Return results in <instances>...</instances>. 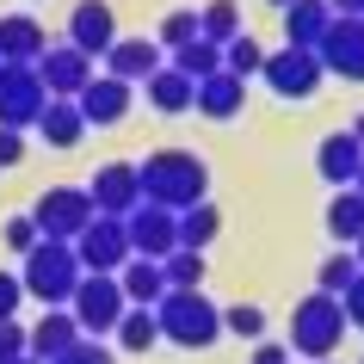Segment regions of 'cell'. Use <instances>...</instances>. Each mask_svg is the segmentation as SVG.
<instances>
[{"instance_id": "obj_29", "label": "cell", "mask_w": 364, "mask_h": 364, "mask_svg": "<svg viewBox=\"0 0 364 364\" xmlns=\"http://www.w3.org/2000/svg\"><path fill=\"white\" fill-rule=\"evenodd\" d=\"M358 272H364V266H358V253L340 247V253H327V259H321V272H315V290H327V296H346Z\"/></svg>"}, {"instance_id": "obj_28", "label": "cell", "mask_w": 364, "mask_h": 364, "mask_svg": "<svg viewBox=\"0 0 364 364\" xmlns=\"http://www.w3.org/2000/svg\"><path fill=\"white\" fill-rule=\"evenodd\" d=\"M173 68H179V75H192V80L216 75V68H223V43H210V38L179 43V50H173Z\"/></svg>"}, {"instance_id": "obj_46", "label": "cell", "mask_w": 364, "mask_h": 364, "mask_svg": "<svg viewBox=\"0 0 364 364\" xmlns=\"http://www.w3.org/2000/svg\"><path fill=\"white\" fill-rule=\"evenodd\" d=\"M272 6H278V13H284V6H290V0H272Z\"/></svg>"}, {"instance_id": "obj_30", "label": "cell", "mask_w": 364, "mask_h": 364, "mask_svg": "<svg viewBox=\"0 0 364 364\" xmlns=\"http://www.w3.org/2000/svg\"><path fill=\"white\" fill-rule=\"evenodd\" d=\"M198 38H210V43L241 38V6H235V0H210V6L198 13Z\"/></svg>"}, {"instance_id": "obj_10", "label": "cell", "mask_w": 364, "mask_h": 364, "mask_svg": "<svg viewBox=\"0 0 364 364\" xmlns=\"http://www.w3.org/2000/svg\"><path fill=\"white\" fill-rule=\"evenodd\" d=\"M87 198H93V216H130L136 204H142L136 161H105V167L87 179Z\"/></svg>"}, {"instance_id": "obj_22", "label": "cell", "mask_w": 364, "mask_h": 364, "mask_svg": "<svg viewBox=\"0 0 364 364\" xmlns=\"http://www.w3.org/2000/svg\"><path fill=\"white\" fill-rule=\"evenodd\" d=\"M142 87H149V105H154V112H167V117L192 112V99H198V80H192V75H179L173 62H167V68H154Z\"/></svg>"}, {"instance_id": "obj_38", "label": "cell", "mask_w": 364, "mask_h": 364, "mask_svg": "<svg viewBox=\"0 0 364 364\" xmlns=\"http://www.w3.org/2000/svg\"><path fill=\"white\" fill-rule=\"evenodd\" d=\"M340 303H346V327H364V272L352 278V290H346Z\"/></svg>"}, {"instance_id": "obj_34", "label": "cell", "mask_w": 364, "mask_h": 364, "mask_svg": "<svg viewBox=\"0 0 364 364\" xmlns=\"http://www.w3.org/2000/svg\"><path fill=\"white\" fill-rule=\"evenodd\" d=\"M192 38H198V13L192 6H179V13L161 19V50H179V43H192Z\"/></svg>"}, {"instance_id": "obj_1", "label": "cell", "mask_w": 364, "mask_h": 364, "mask_svg": "<svg viewBox=\"0 0 364 364\" xmlns=\"http://www.w3.org/2000/svg\"><path fill=\"white\" fill-rule=\"evenodd\" d=\"M136 179H142V198L161 210H192L210 192V167L192 149H154L149 161H136Z\"/></svg>"}, {"instance_id": "obj_35", "label": "cell", "mask_w": 364, "mask_h": 364, "mask_svg": "<svg viewBox=\"0 0 364 364\" xmlns=\"http://www.w3.org/2000/svg\"><path fill=\"white\" fill-rule=\"evenodd\" d=\"M38 241H43V235H38L31 216H13V223H6V247H13V253H31Z\"/></svg>"}, {"instance_id": "obj_4", "label": "cell", "mask_w": 364, "mask_h": 364, "mask_svg": "<svg viewBox=\"0 0 364 364\" xmlns=\"http://www.w3.org/2000/svg\"><path fill=\"white\" fill-rule=\"evenodd\" d=\"M346 340V303L340 296H327V290H309L296 315H290V352H303V358H333Z\"/></svg>"}, {"instance_id": "obj_18", "label": "cell", "mask_w": 364, "mask_h": 364, "mask_svg": "<svg viewBox=\"0 0 364 364\" xmlns=\"http://www.w3.org/2000/svg\"><path fill=\"white\" fill-rule=\"evenodd\" d=\"M315 167H321L327 186H352V179H358V167H364V142H358L352 130L321 136V149H315Z\"/></svg>"}, {"instance_id": "obj_12", "label": "cell", "mask_w": 364, "mask_h": 364, "mask_svg": "<svg viewBox=\"0 0 364 364\" xmlns=\"http://www.w3.org/2000/svg\"><path fill=\"white\" fill-rule=\"evenodd\" d=\"M38 80L50 99H80V87L93 80V56H80L75 43H50L38 56Z\"/></svg>"}, {"instance_id": "obj_25", "label": "cell", "mask_w": 364, "mask_h": 364, "mask_svg": "<svg viewBox=\"0 0 364 364\" xmlns=\"http://www.w3.org/2000/svg\"><path fill=\"white\" fill-rule=\"evenodd\" d=\"M327 235H333L340 247H352L364 235V192L358 186H340V192H333V204H327Z\"/></svg>"}, {"instance_id": "obj_5", "label": "cell", "mask_w": 364, "mask_h": 364, "mask_svg": "<svg viewBox=\"0 0 364 364\" xmlns=\"http://www.w3.org/2000/svg\"><path fill=\"white\" fill-rule=\"evenodd\" d=\"M75 321L87 340H99V333H117V321H124V309H130V296H124V284H117L112 272H87L75 290Z\"/></svg>"}, {"instance_id": "obj_43", "label": "cell", "mask_w": 364, "mask_h": 364, "mask_svg": "<svg viewBox=\"0 0 364 364\" xmlns=\"http://www.w3.org/2000/svg\"><path fill=\"white\" fill-rule=\"evenodd\" d=\"M352 136H358V142H364V112H358V117H352Z\"/></svg>"}, {"instance_id": "obj_15", "label": "cell", "mask_w": 364, "mask_h": 364, "mask_svg": "<svg viewBox=\"0 0 364 364\" xmlns=\"http://www.w3.org/2000/svg\"><path fill=\"white\" fill-rule=\"evenodd\" d=\"M130 99H136V87L130 80H117V75H93L87 80V87H80V117H87V130H105V124H124V117H130Z\"/></svg>"}, {"instance_id": "obj_47", "label": "cell", "mask_w": 364, "mask_h": 364, "mask_svg": "<svg viewBox=\"0 0 364 364\" xmlns=\"http://www.w3.org/2000/svg\"><path fill=\"white\" fill-rule=\"evenodd\" d=\"M13 364H38V358H13Z\"/></svg>"}, {"instance_id": "obj_9", "label": "cell", "mask_w": 364, "mask_h": 364, "mask_svg": "<svg viewBox=\"0 0 364 364\" xmlns=\"http://www.w3.org/2000/svg\"><path fill=\"white\" fill-rule=\"evenodd\" d=\"M259 75H266V87L278 99H309L315 93V87H321V56H315V50H296V43H284V50H278V56H266V68H259Z\"/></svg>"}, {"instance_id": "obj_24", "label": "cell", "mask_w": 364, "mask_h": 364, "mask_svg": "<svg viewBox=\"0 0 364 364\" xmlns=\"http://www.w3.org/2000/svg\"><path fill=\"white\" fill-rule=\"evenodd\" d=\"M38 136L50 142V149H75L80 136H87L80 105H75V99H50V105H43V117H38Z\"/></svg>"}, {"instance_id": "obj_36", "label": "cell", "mask_w": 364, "mask_h": 364, "mask_svg": "<svg viewBox=\"0 0 364 364\" xmlns=\"http://www.w3.org/2000/svg\"><path fill=\"white\" fill-rule=\"evenodd\" d=\"M19 303H25V284L0 266V321H13V315H19Z\"/></svg>"}, {"instance_id": "obj_20", "label": "cell", "mask_w": 364, "mask_h": 364, "mask_svg": "<svg viewBox=\"0 0 364 364\" xmlns=\"http://www.w3.org/2000/svg\"><path fill=\"white\" fill-rule=\"evenodd\" d=\"M241 99H247V80L229 75V68H216V75L198 80L192 112H198V117H235V112H241Z\"/></svg>"}, {"instance_id": "obj_27", "label": "cell", "mask_w": 364, "mask_h": 364, "mask_svg": "<svg viewBox=\"0 0 364 364\" xmlns=\"http://www.w3.org/2000/svg\"><path fill=\"white\" fill-rule=\"evenodd\" d=\"M117 346H124V352H154V346H161V321H154V309H124V321H117Z\"/></svg>"}, {"instance_id": "obj_8", "label": "cell", "mask_w": 364, "mask_h": 364, "mask_svg": "<svg viewBox=\"0 0 364 364\" xmlns=\"http://www.w3.org/2000/svg\"><path fill=\"white\" fill-rule=\"evenodd\" d=\"M50 93H43L38 68H25V62H0V130H25V124H38Z\"/></svg>"}, {"instance_id": "obj_13", "label": "cell", "mask_w": 364, "mask_h": 364, "mask_svg": "<svg viewBox=\"0 0 364 364\" xmlns=\"http://www.w3.org/2000/svg\"><path fill=\"white\" fill-rule=\"evenodd\" d=\"M315 56H321L327 75L364 80V19H333V25H327V38L315 43Z\"/></svg>"}, {"instance_id": "obj_16", "label": "cell", "mask_w": 364, "mask_h": 364, "mask_svg": "<svg viewBox=\"0 0 364 364\" xmlns=\"http://www.w3.org/2000/svg\"><path fill=\"white\" fill-rule=\"evenodd\" d=\"M68 43H75L80 56H93V62H99V56L117 43V19H112V6H105V0H80L75 19H68Z\"/></svg>"}, {"instance_id": "obj_11", "label": "cell", "mask_w": 364, "mask_h": 364, "mask_svg": "<svg viewBox=\"0 0 364 364\" xmlns=\"http://www.w3.org/2000/svg\"><path fill=\"white\" fill-rule=\"evenodd\" d=\"M124 229H130V253H142V259H167L179 247V210H161L149 198L124 216Z\"/></svg>"}, {"instance_id": "obj_17", "label": "cell", "mask_w": 364, "mask_h": 364, "mask_svg": "<svg viewBox=\"0 0 364 364\" xmlns=\"http://www.w3.org/2000/svg\"><path fill=\"white\" fill-rule=\"evenodd\" d=\"M154 68H167V56H161V43L154 38H117L112 50H105V75H117V80H149Z\"/></svg>"}, {"instance_id": "obj_40", "label": "cell", "mask_w": 364, "mask_h": 364, "mask_svg": "<svg viewBox=\"0 0 364 364\" xmlns=\"http://www.w3.org/2000/svg\"><path fill=\"white\" fill-rule=\"evenodd\" d=\"M25 161V130H0V167H19Z\"/></svg>"}, {"instance_id": "obj_41", "label": "cell", "mask_w": 364, "mask_h": 364, "mask_svg": "<svg viewBox=\"0 0 364 364\" xmlns=\"http://www.w3.org/2000/svg\"><path fill=\"white\" fill-rule=\"evenodd\" d=\"M253 364H290V352H284V346H266V340H259V346H253Z\"/></svg>"}, {"instance_id": "obj_2", "label": "cell", "mask_w": 364, "mask_h": 364, "mask_svg": "<svg viewBox=\"0 0 364 364\" xmlns=\"http://www.w3.org/2000/svg\"><path fill=\"white\" fill-rule=\"evenodd\" d=\"M154 321H161V340L186 346V352H204V346L223 340V309L204 290H167L154 303Z\"/></svg>"}, {"instance_id": "obj_3", "label": "cell", "mask_w": 364, "mask_h": 364, "mask_svg": "<svg viewBox=\"0 0 364 364\" xmlns=\"http://www.w3.org/2000/svg\"><path fill=\"white\" fill-rule=\"evenodd\" d=\"M80 259H75V247L68 241H38V247L25 253V272H19V284H25V296H38L43 309H68L75 303V290H80Z\"/></svg>"}, {"instance_id": "obj_45", "label": "cell", "mask_w": 364, "mask_h": 364, "mask_svg": "<svg viewBox=\"0 0 364 364\" xmlns=\"http://www.w3.org/2000/svg\"><path fill=\"white\" fill-rule=\"evenodd\" d=\"M352 186H358V192H364V167H358V179H352Z\"/></svg>"}, {"instance_id": "obj_21", "label": "cell", "mask_w": 364, "mask_h": 364, "mask_svg": "<svg viewBox=\"0 0 364 364\" xmlns=\"http://www.w3.org/2000/svg\"><path fill=\"white\" fill-rule=\"evenodd\" d=\"M327 25H333V6H327V0H290L284 6V38L296 43V50H315V43L327 38Z\"/></svg>"}, {"instance_id": "obj_6", "label": "cell", "mask_w": 364, "mask_h": 364, "mask_svg": "<svg viewBox=\"0 0 364 364\" xmlns=\"http://www.w3.org/2000/svg\"><path fill=\"white\" fill-rule=\"evenodd\" d=\"M31 223H38L43 241H68V247H75V235L93 223V198H87V186H50V192L38 198Z\"/></svg>"}, {"instance_id": "obj_7", "label": "cell", "mask_w": 364, "mask_h": 364, "mask_svg": "<svg viewBox=\"0 0 364 364\" xmlns=\"http://www.w3.org/2000/svg\"><path fill=\"white\" fill-rule=\"evenodd\" d=\"M75 259H80V272H112L117 278L130 266V229H124V216H93L75 235Z\"/></svg>"}, {"instance_id": "obj_37", "label": "cell", "mask_w": 364, "mask_h": 364, "mask_svg": "<svg viewBox=\"0 0 364 364\" xmlns=\"http://www.w3.org/2000/svg\"><path fill=\"white\" fill-rule=\"evenodd\" d=\"M25 358V327L19 321H0V364Z\"/></svg>"}, {"instance_id": "obj_26", "label": "cell", "mask_w": 364, "mask_h": 364, "mask_svg": "<svg viewBox=\"0 0 364 364\" xmlns=\"http://www.w3.org/2000/svg\"><path fill=\"white\" fill-rule=\"evenodd\" d=\"M216 235H223V210H216L210 198H204V204H192V210H179V247L204 253Z\"/></svg>"}, {"instance_id": "obj_14", "label": "cell", "mask_w": 364, "mask_h": 364, "mask_svg": "<svg viewBox=\"0 0 364 364\" xmlns=\"http://www.w3.org/2000/svg\"><path fill=\"white\" fill-rule=\"evenodd\" d=\"M87 340L80 333V321H75V309H50L38 327H25V358H38V364H56V358H68L75 346Z\"/></svg>"}, {"instance_id": "obj_32", "label": "cell", "mask_w": 364, "mask_h": 364, "mask_svg": "<svg viewBox=\"0 0 364 364\" xmlns=\"http://www.w3.org/2000/svg\"><path fill=\"white\" fill-rule=\"evenodd\" d=\"M223 68H229V75H259V68H266V50H259V43L247 38V31H241V38H229L223 43Z\"/></svg>"}, {"instance_id": "obj_39", "label": "cell", "mask_w": 364, "mask_h": 364, "mask_svg": "<svg viewBox=\"0 0 364 364\" xmlns=\"http://www.w3.org/2000/svg\"><path fill=\"white\" fill-rule=\"evenodd\" d=\"M56 364H112V352H105L99 340H80L75 352H68V358H56Z\"/></svg>"}, {"instance_id": "obj_33", "label": "cell", "mask_w": 364, "mask_h": 364, "mask_svg": "<svg viewBox=\"0 0 364 364\" xmlns=\"http://www.w3.org/2000/svg\"><path fill=\"white\" fill-rule=\"evenodd\" d=\"M223 333H235V340H259L266 333V315L253 303H235V309H223Z\"/></svg>"}, {"instance_id": "obj_23", "label": "cell", "mask_w": 364, "mask_h": 364, "mask_svg": "<svg viewBox=\"0 0 364 364\" xmlns=\"http://www.w3.org/2000/svg\"><path fill=\"white\" fill-rule=\"evenodd\" d=\"M117 284H124L130 309H154L161 296H167V272H161V259H142V253H130V266L117 272Z\"/></svg>"}, {"instance_id": "obj_44", "label": "cell", "mask_w": 364, "mask_h": 364, "mask_svg": "<svg viewBox=\"0 0 364 364\" xmlns=\"http://www.w3.org/2000/svg\"><path fill=\"white\" fill-rule=\"evenodd\" d=\"M352 253H358V266H364V235H358V241H352Z\"/></svg>"}, {"instance_id": "obj_31", "label": "cell", "mask_w": 364, "mask_h": 364, "mask_svg": "<svg viewBox=\"0 0 364 364\" xmlns=\"http://www.w3.org/2000/svg\"><path fill=\"white\" fill-rule=\"evenodd\" d=\"M161 272H167V290H204V253L192 247H173L161 259Z\"/></svg>"}, {"instance_id": "obj_42", "label": "cell", "mask_w": 364, "mask_h": 364, "mask_svg": "<svg viewBox=\"0 0 364 364\" xmlns=\"http://www.w3.org/2000/svg\"><path fill=\"white\" fill-rule=\"evenodd\" d=\"M333 6V19H364V0H327Z\"/></svg>"}, {"instance_id": "obj_19", "label": "cell", "mask_w": 364, "mask_h": 364, "mask_svg": "<svg viewBox=\"0 0 364 364\" xmlns=\"http://www.w3.org/2000/svg\"><path fill=\"white\" fill-rule=\"evenodd\" d=\"M43 50H50V38H43V25L31 19V13H6V19H0V62H25V68H38Z\"/></svg>"}]
</instances>
